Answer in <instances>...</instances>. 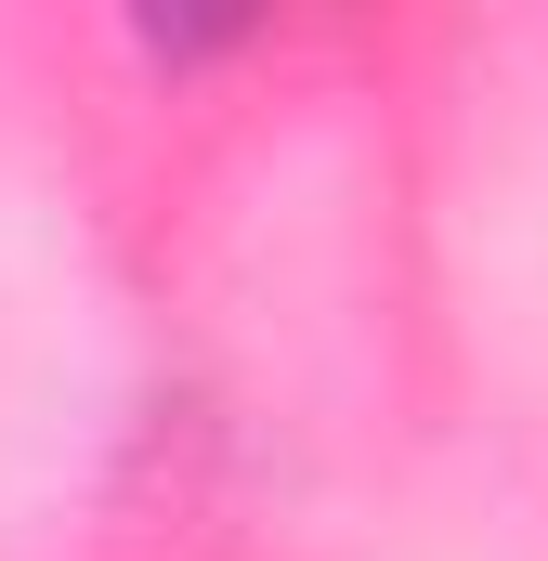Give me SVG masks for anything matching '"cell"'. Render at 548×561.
<instances>
[]
</instances>
